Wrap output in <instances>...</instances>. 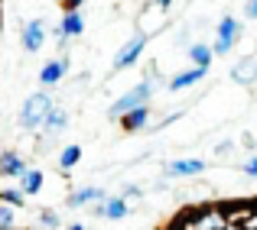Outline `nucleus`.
Masks as SVG:
<instances>
[{
    "instance_id": "7ed1b4c3",
    "label": "nucleus",
    "mask_w": 257,
    "mask_h": 230,
    "mask_svg": "<svg viewBox=\"0 0 257 230\" xmlns=\"http://www.w3.org/2000/svg\"><path fill=\"white\" fill-rule=\"evenodd\" d=\"M52 107H56V100H52V94H49V91H36V94H30V98L23 100V107H20V117H17L20 130H26V133L43 130V124H46V117H49Z\"/></svg>"
},
{
    "instance_id": "dca6fc26",
    "label": "nucleus",
    "mask_w": 257,
    "mask_h": 230,
    "mask_svg": "<svg viewBox=\"0 0 257 230\" xmlns=\"http://www.w3.org/2000/svg\"><path fill=\"white\" fill-rule=\"evenodd\" d=\"M43 172L39 168H26L23 175H20V192H23V198H33V194L43 192Z\"/></svg>"
},
{
    "instance_id": "0eeeda50",
    "label": "nucleus",
    "mask_w": 257,
    "mask_h": 230,
    "mask_svg": "<svg viewBox=\"0 0 257 230\" xmlns=\"http://www.w3.org/2000/svg\"><path fill=\"white\" fill-rule=\"evenodd\" d=\"M131 211H134V208H131V201H124L120 194H107L104 201H98V204L91 208V214H94V218H104V220H124Z\"/></svg>"
},
{
    "instance_id": "ddd939ff",
    "label": "nucleus",
    "mask_w": 257,
    "mask_h": 230,
    "mask_svg": "<svg viewBox=\"0 0 257 230\" xmlns=\"http://www.w3.org/2000/svg\"><path fill=\"white\" fill-rule=\"evenodd\" d=\"M150 117H153V107H150V104H144V107H137V110H131V114H124V117H120V130H124V133L147 130Z\"/></svg>"
},
{
    "instance_id": "9b49d317",
    "label": "nucleus",
    "mask_w": 257,
    "mask_h": 230,
    "mask_svg": "<svg viewBox=\"0 0 257 230\" xmlns=\"http://www.w3.org/2000/svg\"><path fill=\"white\" fill-rule=\"evenodd\" d=\"M231 78L234 84H244V88L257 84V56H241L231 68Z\"/></svg>"
},
{
    "instance_id": "7c9ffc66",
    "label": "nucleus",
    "mask_w": 257,
    "mask_h": 230,
    "mask_svg": "<svg viewBox=\"0 0 257 230\" xmlns=\"http://www.w3.org/2000/svg\"><path fill=\"white\" fill-rule=\"evenodd\" d=\"M254 150H257V136H254Z\"/></svg>"
},
{
    "instance_id": "6e6552de",
    "label": "nucleus",
    "mask_w": 257,
    "mask_h": 230,
    "mask_svg": "<svg viewBox=\"0 0 257 230\" xmlns=\"http://www.w3.org/2000/svg\"><path fill=\"white\" fill-rule=\"evenodd\" d=\"M20 42H23V52L26 56H36L39 49L46 46V23L43 20H30L20 32Z\"/></svg>"
},
{
    "instance_id": "c85d7f7f",
    "label": "nucleus",
    "mask_w": 257,
    "mask_h": 230,
    "mask_svg": "<svg viewBox=\"0 0 257 230\" xmlns=\"http://www.w3.org/2000/svg\"><path fill=\"white\" fill-rule=\"evenodd\" d=\"M65 230H85L82 224H72V227H65Z\"/></svg>"
},
{
    "instance_id": "39448f33",
    "label": "nucleus",
    "mask_w": 257,
    "mask_h": 230,
    "mask_svg": "<svg viewBox=\"0 0 257 230\" xmlns=\"http://www.w3.org/2000/svg\"><path fill=\"white\" fill-rule=\"evenodd\" d=\"M241 32H244L241 20H234V16H221V23L215 26L212 52H215V56H228V52H234V42L241 39Z\"/></svg>"
},
{
    "instance_id": "cd10ccee",
    "label": "nucleus",
    "mask_w": 257,
    "mask_h": 230,
    "mask_svg": "<svg viewBox=\"0 0 257 230\" xmlns=\"http://www.w3.org/2000/svg\"><path fill=\"white\" fill-rule=\"evenodd\" d=\"M225 230H244V227H241V224H228Z\"/></svg>"
},
{
    "instance_id": "4be33fe9",
    "label": "nucleus",
    "mask_w": 257,
    "mask_h": 230,
    "mask_svg": "<svg viewBox=\"0 0 257 230\" xmlns=\"http://www.w3.org/2000/svg\"><path fill=\"white\" fill-rule=\"evenodd\" d=\"M17 208H10V204H0V230H13V220H17Z\"/></svg>"
},
{
    "instance_id": "393cba45",
    "label": "nucleus",
    "mask_w": 257,
    "mask_h": 230,
    "mask_svg": "<svg viewBox=\"0 0 257 230\" xmlns=\"http://www.w3.org/2000/svg\"><path fill=\"white\" fill-rule=\"evenodd\" d=\"M59 4H62V10H65V13H82L85 0H59Z\"/></svg>"
},
{
    "instance_id": "c756f323",
    "label": "nucleus",
    "mask_w": 257,
    "mask_h": 230,
    "mask_svg": "<svg viewBox=\"0 0 257 230\" xmlns=\"http://www.w3.org/2000/svg\"><path fill=\"white\" fill-rule=\"evenodd\" d=\"M163 230H179V227H176V224H173V220H170V224H166V227H163Z\"/></svg>"
},
{
    "instance_id": "f257e3e1",
    "label": "nucleus",
    "mask_w": 257,
    "mask_h": 230,
    "mask_svg": "<svg viewBox=\"0 0 257 230\" xmlns=\"http://www.w3.org/2000/svg\"><path fill=\"white\" fill-rule=\"evenodd\" d=\"M173 224L179 230H225L228 218L221 204H195V208H186V211L176 214Z\"/></svg>"
},
{
    "instance_id": "bb28decb",
    "label": "nucleus",
    "mask_w": 257,
    "mask_h": 230,
    "mask_svg": "<svg viewBox=\"0 0 257 230\" xmlns=\"http://www.w3.org/2000/svg\"><path fill=\"white\" fill-rule=\"evenodd\" d=\"M153 4H157L160 10H170V6H173V0H153Z\"/></svg>"
},
{
    "instance_id": "9d476101",
    "label": "nucleus",
    "mask_w": 257,
    "mask_h": 230,
    "mask_svg": "<svg viewBox=\"0 0 257 230\" xmlns=\"http://www.w3.org/2000/svg\"><path fill=\"white\" fill-rule=\"evenodd\" d=\"M104 198H107L104 185H85V188H78V192H72L65 204L69 208H85V204H98V201H104Z\"/></svg>"
},
{
    "instance_id": "2eb2a0df",
    "label": "nucleus",
    "mask_w": 257,
    "mask_h": 230,
    "mask_svg": "<svg viewBox=\"0 0 257 230\" xmlns=\"http://www.w3.org/2000/svg\"><path fill=\"white\" fill-rule=\"evenodd\" d=\"M65 126H69V110H65L62 104H56L49 110V117H46V124H43V133L46 136H59V133H65Z\"/></svg>"
},
{
    "instance_id": "aec40b11",
    "label": "nucleus",
    "mask_w": 257,
    "mask_h": 230,
    "mask_svg": "<svg viewBox=\"0 0 257 230\" xmlns=\"http://www.w3.org/2000/svg\"><path fill=\"white\" fill-rule=\"evenodd\" d=\"M0 204H10V208H23L26 198L20 188H0Z\"/></svg>"
},
{
    "instance_id": "423d86ee",
    "label": "nucleus",
    "mask_w": 257,
    "mask_h": 230,
    "mask_svg": "<svg viewBox=\"0 0 257 230\" xmlns=\"http://www.w3.org/2000/svg\"><path fill=\"white\" fill-rule=\"evenodd\" d=\"M205 168H208L205 159H173L166 162L163 178H199V175H205Z\"/></svg>"
},
{
    "instance_id": "6ab92c4d",
    "label": "nucleus",
    "mask_w": 257,
    "mask_h": 230,
    "mask_svg": "<svg viewBox=\"0 0 257 230\" xmlns=\"http://www.w3.org/2000/svg\"><path fill=\"white\" fill-rule=\"evenodd\" d=\"M78 162H82V146H78V143L65 146V150L59 152V168H62V172H72Z\"/></svg>"
},
{
    "instance_id": "f3484780",
    "label": "nucleus",
    "mask_w": 257,
    "mask_h": 230,
    "mask_svg": "<svg viewBox=\"0 0 257 230\" xmlns=\"http://www.w3.org/2000/svg\"><path fill=\"white\" fill-rule=\"evenodd\" d=\"M59 32H62L65 39H78L85 32V16L82 13H65L62 23H59Z\"/></svg>"
},
{
    "instance_id": "20e7f679",
    "label": "nucleus",
    "mask_w": 257,
    "mask_h": 230,
    "mask_svg": "<svg viewBox=\"0 0 257 230\" xmlns=\"http://www.w3.org/2000/svg\"><path fill=\"white\" fill-rule=\"evenodd\" d=\"M147 42H150V32H147V30L134 32V36L120 46V52L114 56V72H127L131 65H137L140 56H144V49H147Z\"/></svg>"
},
{
    "instance_id": "412c9836",
    "label": "nucleus",
    "mask_w": 257,
    "mask_h": 230,
    "mask_svg": "<svg viewBox=\"0 0 257 230\" xmlns=\"http://www.w3.org/2000/svg\"><path fill=\"white\" fill-rule=\"evenodd\" d=\"M39 227L43 230H59L62 227V218H59L56 211H49V208H43V211H39Z\"/></svg>"
},
{
    "instance_id": "b1692460",
    "label": "nucleus",
    "mask_w": 257,
    "mask_h": 230,
    "mask_svg": "<svg viewBox=\"0 0 257 230\" xmlns=\"http://www.w3.org/2000/svg\"><path fill=\"white\" fill-rule=\"evenodd\" d=\"M241 172H244V175H247V178H254V182H257V152H254V156H251V159H247V162H244V166H241Z\"/></svg>"
},
{
    "instance_id": "5701e85b",
    "label": "nucleus",
    "mask_w": 257,
    "mask_h": 230,
    "mask_svg": "<svg viewBox=\"0 0 257 230\" xmlns=\"http://www.w3.org/2000/svg\"><path fill=\"white\" fill-rule=\"evenodd\" d=\"M120 198H124V201H140V198H144V192H140L137 185H124V192H120Z\"/></svg>"
},
{
    "instance_id": "a878e982",
    "label": "nucleus",
    "mask_w": 257,
    "mask_h": 230,
    "mask_svg": "<svg viewBox=\"0 0 257 230\" xmlns=\"http://www.w3.org/2000/svg\"><path fill=\"white\" fill-rule=\"evenodd\" d=\"M244 16H247V20H257V0H247V6H244Z\"/></svg>"
},
{
    "instance_id": "f8f14e48",
    "label": "nucleus",
    "mask_w": 257,
    "mask_h": 230,
    "mask_svg": "<svg viewBox=\"0 0 257 230\" xmlns=\"http://www.w3.org/2000/svg\"><path fill=\"white\" fill-rule=\"evenodd\" d=\"M26 168H30V166H26V159L20 152H13V150L0 152V178H20Z\"/></svg>"
},
{
    "instance_id": "1a4fd4ad",
    "label": "nucleus",
    "mask_w": 257,
    "mask_h": 230,
    "mask_svg": "<svg viewBox=\"0 0 257 230\" xmlns=\"http://www.w3.org/2000/svg\"><path fill=\"white\" fill-rule=\"evenodd\" d=\"M69 65H72V58L69 56H59V58H49V62L39 68V84L43 88H56L59 81L65 78V72H69Z\"/></svg>"
},
{
    "instance_id": "a211bd4d",
    "label": "nucleus",
    "mask_w": 257,
    "mask_h": 230,
    "mask_svg": "<svg viewBox=\"0 0 257 230\" xmlns=\"http://www.w3.org/2000/svg\"><path fill=\"white\" fill-rule=\"evenodd\" d=\"M186 56L192 58V65H195V68H212V58H215V52L208 49V46L195 42V46H189V52H186Z\"/></svg>"
},
{
    "instance_id": "f03ea898",
    "label": "nucleus",
    "mask_w": 257,
    "mask_h": 230,
    "mask_svg": "<svg viewBox=\"0 0 257 230\" xmlns=\"http://www.w3.org/2000/svg\"><path fill=\"white\" fill-rule=\"evenodd\" d=\"M157 88H163V81L153 78V72H150V75H147L144 81H137L131 91L120 94V98L114 100L111 107H107V117H111V120H120L124 114H131V110H137V107L150 104V98H153V91H157Z\"/></svg>"
},
{
    "instance_id": "4468645a",
    "label": "nucleus",
    "mask_w": 257,
    "mask_h": 230,
    "mask_svg": "<svg viewBox=\"0 0 257 230\" xmlns=\"http://www.w3.org/2000/svg\"><path fill=\"white\" fill-rule=\"evenodd\" d=\"M208 75V68H186V72H179V75H173L170 81H166V88H170V91H186V88H192V84H199L202 78Z\"/></svg>"
}]
</instances>
